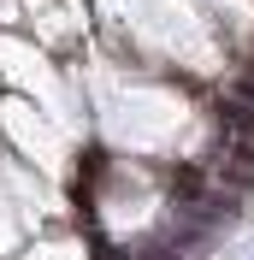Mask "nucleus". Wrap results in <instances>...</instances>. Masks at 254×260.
<instances>
[{
  "label": "nucleus",
  "mask_w": 254,
  "mask_h": 260,
  "mask_svg": "<svg viewBox=\"0 0 254 260\" xmlns=\"http://www.w3.org/2000/svg\"><path fill=\"white\" fill-rule=\"evenodd\" d=\"M219 172H225V183H231V195H248L254 189V142H237L219 160Z\"/></svg>",
  "instance_id": "nucleus-1"
},
{
  "label": "nucleus",
  "mask_w": 254,
  "mask_h": 260,
  "mask_svg": "<svg viewBox=\"0 0 254 260\" xmlns=\"http://www.w3.org/2000/svg\"><path fill=\"white\" fill-rule=\"evenodd\" d=\"M219 118H225L231 130H237L242 142H254V107H248V101H237V95H231V101L219 107Z\"/></svg>",
  "instance_id": "nucleus-2"
}]
</instances>
